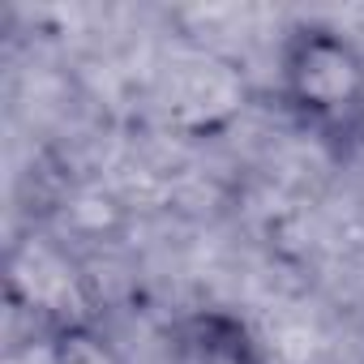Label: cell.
Here are the masks:
<instances>
[{
  "instance_id": "6da1fadb",
  "label": "cell",
  "mask_w": 364,
  "mask_h": 364,
  "mask_svg": "<svg viewBox=\"0 0 364 364\" xmlns=\"http://www.w3.org/2000/svg\"><path fill=\"white\" fill-rule=\"evenodd\" d=\"M279 99L330 154L364 150V48L330 22H296L279 43Z\"/></svg>"
},
{
  "instance_id": "7a4b0ae2",
  "label": "cell",
  "mask_w": 364,
  "mask_h": 364,
  "mask_svg": "<svg viewBox=\"0 0 364 364\" xmlns=\"http://www.w3.org/2000/svg\"><path fill=\"white\" fill-rule=\"evenodd\" d=\"M9 300L26 313H39L43 334L69 321L95 317V304L82 287V274H73L69 257L48 236H18L9 249Z\"/></svg>"
},
{
  "instance_id": "3957f363",
  "label": "cell",
  "mask_w": 364,
  "mask_h": 364,
  "mask_svg": "<svg viewBox=\"0 0 364 364\" xmlns=\"http://www.w3.org/2000/svg\"><path fill=\"white\" fill-rule=\"evenodd\" d=\"M171 364H266L257 330L232 309H189L167 330Z\"/></svg>"
},
{
  "instance_id": "277c9868",
  "label": "cell",
  "mask_w": 364,
  "mask_h": 364,
  "mask_svg": "<svg viewBox=\"0 0 364 364\" xmlns=\"http://www.w3.org/2000/svg\"><path fill=\"white\" fill-rule=\"evenodd\" d=\"M43 347H48V364H124L116 338L99 326V317L48 330Z\"/></svg>"
},
{
  "instance_id": "5b68a950",
  "label": "cell",
  "mask_w": 364,
  "mask_h": 364,
  "mask_svg": "<svg viewBox=\"0 0 364 364\" xmlns=\"http://www.w3.org/2000/svg\"><path fill=\"white\" fill-rule=\"evenodd\" d=\"M360 364H364V360H360Z\"/></svg>"
}]
</instances>
